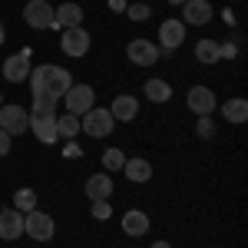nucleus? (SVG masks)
Returning <instances> with one entry per match:
<instances>
[{
  "label": "nucleus",
  "instance_id": "1",
  "mask_svg": "<svg viewBox=\"0 0 248 248\" xmlns=\"http://www.w3.org/2000/svg\"><path fill=\"white\" fill-rule=\"evenodd\" d=\"M30 90H33V99H63L66 90L73 86V77H70V70H63L57 63H43L37 70H30Z\"/></svg>",
  "mask_w": 248,
  "mask_h": 248
},
{
  "label": "nucleus",
  "instance_id": "2",
  "mask_svg": "<svg viewBox=\"0 0 248 248\" xmlns=\"http://www.w3.org/2000/svg\"><path fill=\"white\" fill-rule=\"evenodd\" d=\"M113 126H116V119L109 116V109H90V113H83L79 116V133H86V136H93V139H106V136L113 133Z\"/></svg>",
  "mask_w": 248,
  "mask_h": 248
},
{
  "label": "nucleus",
  "instance_id": "3",
  "mask_svg": "<svg viewBox=\"0 0 248 248\" xmlns=\"http://www.w3.org/2000/svg\"><path fill=\"white\" fill-rule=\"evenodd\" d=\"M23 235H30L33 242H50L57 235V222L46 215V212H27L23 215Z\"/></svg>",
  "mask_w": 248,
  "mask_h": 248
},
{
  "label": "nucleus",
  "instance_id": "4",
  "mask_svg": "<svg viewBox=\"0 0 248 248\" xmlns=\"http://www.w3.org/2000/svg\"><path fill=\"white\" fill-rule=\"evenodd\" d=\"M63 103H66V113L79 119L83 113H90L96 106V93H93V86H86V83H73L66 90V96H63Z\"/></svg>",
  "mask_w": 248,
  "mask_h": 248
},
{
  "label": "nucleus",
  "instance_id": "5",
  "mask_svg": "<svg viewBox=\"0 0 248 248\" xmlns=\"http://www.w3.org/2000/svg\"><path fill=\"white\" fill-rule=\"evenodd\" d=\"M0 129L7 136H20L30 129V113L23 109V106H17V103H3L0 106Z\"/></svg>",
  "mask_w": 248,
  "mask_h": 248
},
{
  "label": "nucleus",
  "instance_id": "6",
  "mask_svg": "<svg viewBox=\"0 0 248 248\" xmlns=\"http://www.w3.org/2000/svg\"><path fill=\"white\" fill-rule=\"evenodd\" d=\"M186 40V23L182 20H162L159 23V57H169Z\"/></svg>",
  "mask_w": 248,
  "mask_h": 248
},
{
  "label": "nucleus",
  "instance_id": "7",
  "mask_svg": "<svg viewBox=\"0 0 248 248\" xmlns=\"http://www.w3.org/2000/svg\"><path fill=\"white\" fill-rule=\"evenodd\" d=\"M23 20H27V27H33V30H50V27H53V7H50L46 0H30V3L23 7Z\"/></svg>",
  "mask_w": 248,
  "mask_h": 248
},
{
  "label": "nucleus",
  "instance_id": "8",
  "mask_svg": "<svg viewBox=\"0 0 248 248\" xmlns=\"http://www.w3.org/2000/svg\"><path fill=\"white\" fill-rule=\"evenodd\" d=\"M126 57H129V63H136V66H153L155 60H159V46L149 43V40H142V37H136V40H129V46H126Z\"/></svg>",
  "mask_w": 248,
  "mask_h": 248
},
{
  "label": "nucleus",
  "instance_id": "9",
  "mask_svg": "<svg viewBox=\"0 0 248 248\" xmlns=\"http://www.w3.org/2000/svg\"><path fill=\"white\" fill-rule=\"evenodd\" d=\"M60 50H63L66 57H86V50H90V33H86L83 27H70V30H63Z\"/></svg>",
  "mask_w": 248,
  "mask_h": 248
},
{
  "label": "nucleus",
  "instance_id": "10",
  "mask_svg": "<svg viewBox=\"0 0 248 248\" xmlns=\"http://www.w3.org/2000/svg\"><path fill=\"white\" fill-rule=\"evenodd\" d=\"M30 77V50H20L17 57L3 60V79L7 83H23Z\"/></svg>",
  "mask_w": 248,
  "mask_h": 248
},
{
  "label": "nucleus",
  "instance_id": "11",
  "mask_svg": "<svg viewBox=\"0 0 248 248\" xmlns=\"http://www.w3.org/2000/svg\"><path fill=\"white\" fill-rule=\"evenodd\" d=\"M186 103H189V109L195 116H212V109H215V93H212L209 86H192Z\"/></svg>",
  "mask_w": 248,
  "mask_h": 248
},
{
  "label": "nucleus",
  "instance_id": "12",
  "mask_svg": "<svg viewBox=\"0 0 248 248\" xmlns=\"http://www.w3.org/2000/svg\"><path fill=\"white\" fill-rule=\"evenodd\" d=\"M30 133L37 136L43 146H50V142H57L60 133H57V116H30Z\"/></svg>",
  "mask_w": 248,
  "mask_h": 248
},
{
  "label": "nucleus",
  "instance_id": "13",
  "mask_svg": "<svg viewBox=\"0 0 248 248\" xmlns=\"http://www.w3.org/2000/svg\"><path fill=\"white\" fill-rule=\"evenodd\" d=\"M20 235H23V212L3 209L0 212V238L3 242H17Z\"/></svg>",
  "mask_w": 248,
  "mask_h": 248
},
{
  "label": "nucleus",
  "instance_id": "14",
  "mask_svg": "<svg viewBox=\"0 0 248 248\" xmlns=\"http://www.w3.org/2000/svg\"><path fill=\"white\" fill-rule=\"evenodd\" d=\"M212 20V3L209 0H186L182 3V23H192V27H202Z\"/></svg>",
  "mask_w": 248,
  "mask_h": 248
},
{
  "label": "nucleus",
  "instance_id": "15",
  "mask_svg": "<svg viewBox=\"0 0 248 248\" xmlns=\"http://www.w3.org/2000/svg\"><path fill=\"white\" fill-rule=\"evenodd\" d=\"M109 116H113V119H119V123L136 119V116H139V99H136V96H129V93L116 96L113 106H109Z\"/></svg>",
  "mask_w": 248,
  "mask_h": 248
},
{
  "label": "nucleus",
  "instance_id": "16",
  "mask_svg": "<svg viewBox=\"0 0 248 248\" xmlns=\"http://www.w3.org/2000/svg\"><path fill=\"white\" fill-rule=\"evenodd\" d=\"M123 232H126L129 238H139V235H146V232H149V215H146L142 209L123 212Z\"/></svg>",
  "mask_w": 248,
  "mask_h": 248
},
{
  "label": "nucleus",
  "instance_id": "17",
  "mask_svg": "<svg viewBox=\"0 0 248 248\" xmlns=\"http://www.w3.org/2000/svg\"><path fill=\"white\" fill-rule=\"evenodd\" d=\"M83 23V7L79 3H63L53 10V27L60 30H70V27H79Z\"/></svg>",
  "mask_w": 248,
  "mask_h": 248
},
{
  "label": "nucleus",
  "instance_id": "18",
  "mask_svg": "<svg viewBox=\"0 0 248 248\" xmlns=\"http://www.w3.org/2000/svg\"><path fill=\"white\" fill-rule=\"evenodd\" d=\"M86 195H90V202L96 199H109L113 195V179H109V172H96L86 179Z\"/></svg>",
  "mask_w": 248,
  "mask_h": 248
},
{
  "label": "nucleus",
  "instance_id": "19",
  "mask_svg": "<svg viewBox=\"0 0 248 248\" xmlns=\"http://www.w3.org/2000/svg\"><path fill=\"white\" fill-rule=\"evenodd\" d=\"M123 172H126V179H129V182H136V186L153 179V166H149V159H142V155H136V159H126Z\"/></svg>",
  "mask_w": 248,
  "mask_h": 248
},
{
  "label": "nucleus",
  "instance_id": "20",
  "mask_svg": "<svg viewBox=\"0 0 248 248\" xmlns=\"http://www.w3.org/2000/svg\"><path fill=\"white\" fill-rule=\"evenodd\" d=\"M222 116H225V123H232V126H242V123L248 119V99L245 96L229 99V103L222 106Z\"/></svg>",
  "mask_w": 248,
  "mask_h": 248
},
{
  "label": "nucleus",
  "instance_id": "21",
  "mask_svg": "<svg viewBox=\"0 0 248 248\" xmlns=\"http://www.w3.org/2000/svg\"><path fill=\"white\" fill-rule=\"evenodd\" d=\"M195 60L205 63V66L218 63V60H222V43H215V40H199V43H195Z\"/></svg>",
  "mask_w": 248,
  "mask_h": 248
},
{
  "label": "nucleus",
  "instance_id": "22",
  "mask_svg": "<svg viewBox=\"0 0 248 248\" xmlns=\"http://www.w3.org/2000/svg\"><path fill=\"white\" fill-rule=\"evenodd\" d=\"M142 93H146L149 103H169V99H172V86L166 83V79H146Z\"/></svg>",
  "mask_w": 248,
  "mask_h": 248
},
{
  "label": "nucleus",
  "instance_id": "23",
  "mask_svg": "<svg viewBox=\"0 0 248 248\" xmlns=\"http://www.w3.org/2000/svg\"><path fill=\"white\" fill-rule=\"evenodd\" d=\"M14 205H17V212H33L37 209V192L33 189H17L14 192Z\"/></svg>",
  "mask_w": 248,
  "mask_h": 248
},
{
  "label": "nucleus",
  "instance_id": "24",
  "mask_svg": "<svg viewBox=\"0 0 248 248\" xmlns=\"http://www.w3.org/2000/svg\"><path fill=\"white\" fill-rule=\"evenodd\" d=\"M123 166H126L123 149H106V153H103V169L106 172H123Z\"/></svg>",
  "mask_w": 248,
  "mask_h": 248
},
{
  "label": "nucleus",
  "instance_id": "25",
  "mask_svg": "<svg viewBox=\"0 0 248 248\" xmlns=\"http://www.w3.org/2000/svg\"><path fill=\"white\" fill-rule=\"evenodd\" d=\"M57 133L63 136V139H73V136L79 133V119H77V116H70V113L60 116V119H57Z\"/></svg>",
  "mask_w": 248,
  "mask_h": 248
},
{
  "label": "nucleus",
  "instance_id": "26",
  "mask_svg": "<svg viewBox=\"0 0 248 248\" xmlns=\"http://www.w3.org/2000/svg\"><path fill=\"white\" fill-rule=\"evenodd\" d=\"M126 14H129L133 23H146V20L153 17V7L149 3H133V7H126Z\"/></svg>",
  "mask_w": 248,
  "mask_h": 248
},
{
  "label": "nucleus",
  "instance_id": "27",
  "mask_svg": "<svg viewBox=\"0 0 248 248\" xmlns=\"http://www.w3.org/2000/svg\"><path fill=\"white\" fill-rule=\"evenodd\" d=\"M195 133H199V139H212V136H215V123H212V116H199Z\"/></svg>",
  "mask_w": 248,
  "mask_h": 248
},
{
  "label": "nucleus",
  "instance_id": "28",
  "mask_svg": "<svg viewBox=\"0 0 248 248\" xmlns=\"http://www.w3.org/2000/svg\"><path fill=\"white\" fill-rule=\"evenodd\" d=\"M93 218H99V222H106V218H109V215H113V209H109V199H96L93 202Z\"/></svg>",
  "mask_w": 248,
  "mask_h": 248
},
{
  "label": "nucleus",
  "instance_id": "29",
  "mask_svg": "<svg viewBox=\"0 0 248 248\" xmlns=\"http://www.w3.org/2000/svg\"><path fill=\"white\" fill-rule=\"evenodd\" d=\"M33 113L37 116H53L57 113V99H33Z\"/></svg>",
  "mask_w": 248,
  "mask_h": 248
},
{
  "label": "nucleus",
  "instance_id": "30",
  "mask_svg": "<svg viewBox=\"0 0 248 248\" xmlns=\"http://www.w3.org/2000/svg\"><path fill=\"white\" fill-rule=\"evenodd\" d=\"M63 155H66V159H79V155H83V149H79L73 139H66V146H63Z\"/></svg>",
  "mask_w": 248,
  "mask_h": 248
},
{
  "label": "nucleus",
  "instance_id": "31",
  "mask_svg": "<svg viewBox=\"0 0 248 248\" xmlns=\"http://www.w3.org/2000/svg\"><path fill=\"white\" fill-rule=\"evenodd\" d=\"M238 57V46L235 43H222V60H235Z\"/></svg>",
  "mask_w": 248,
  "mask_h": 248
},
{
  "label": "nucleus",
  "instance_id": "32",
  "mask_svg": "<svg viewBox=\"0 0 248 248\" xmlns=\"http://www.w3.org/2000/svg\"><path fill=\"white\" fill-rule=\"evenodd\" d=\"M10 139H14V136H7L3 129H0V155H7V153H10Z\"/></svg>",
  "mask_w": 248,
  "mask_h": 248
},
{
  "label": "nucleus",
  "instance_id": "33",
  "mask_svg": "<svg viewBox=\"0 0 248 248\" xmlns=\"http://www.w3.org/2000/svg\"><path fill=\"white\" fill-rule=\"evenodd\" d=\"M3 40H7V27H3V20H0V46H3Z\"/></svg>",
  "mask_w": 248,
  "mask_h": 248
},
{
  "label": "nucleus",
  "instance_id": "34",
  "mask_svg": "<svg viewBox=\"0 0 248 248\" xmlns=\"http://www.w3.org/2000/svg\"><path fill=\"white\" fill-rule=\"evenodd\" d=\"M153 248H172V245H169V242H155Z\"/></svg>",
  "mask_w": 248,
  "mask_h": 248
},
{
  "label": "nucleus",
  "instance_id": "35",
  "mask_svg": "<svg viewBox=\"0 0 248 248\" xmlns=\"http://www.w3.org/2000/svg\"><path fill=\"white\" fill-rule=\"evenodd\" d=\"M169 3H186V0H169Z\"/></svg>",
  "mask_w": 248,
  "mask_h": 248
},
{
  "label": "nucleus",
  "instance_id": "36",
  "mask_svg": "<svg viewBox=\"0 0 248 248\" xmlns=\"http://www.w3.org/2000/svg\"><path fill=\"white\" fill-rule=\"evenodd\" d=\"M0 106H3V96H0Z\"/></svg>",
  "mask_w": 248,
  "mask_h": 248
}]
</instances>
